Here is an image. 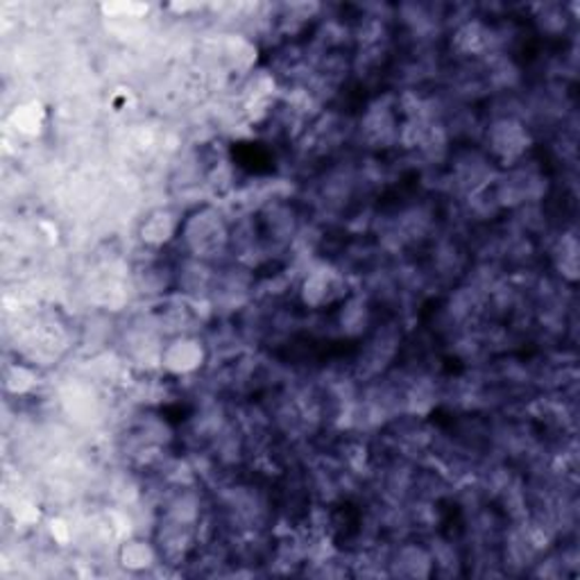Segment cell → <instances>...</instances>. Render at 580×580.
I'll return each instance as SVG.
<instances>
[{
	"label": "cell",
	"instance_id": "6da1fadb",
	"mask_svg": "<svg viewBox=\"0 0 580 580\" xmlns=\"http://www.w3.org/2000/svg\"><path fill=\"white\" fill-rule=\"evenodd\" d=\"M231 234H234V220L227 211L216 205H203L184 216L179 243L184 256L218 263L231 252Z\"/></svg>",
	"mask_w": 580,
	"mask_h": 580
},
{
	"label": "cell",
	"instance_id": "7a4b0ae2",
	"mask_svg": "<svg viewBox=\"0 0 580 580\" xmlns=\"http://www.w3.org/2000/svg\"><path fill=\"white\" fill-rule=\"evenodd\" d=\"M481 143V150L496 171H508L526 162L535 141L530 125L519 113H501L485 125Z\"/></svg>",
	"mask_w": 580,
	"mask_h": 580
},
{
	"label": "cell",
	"instance_id": "3957f363",
	"mask_svg": "<svg viewBox=\"0 0 580 580\" xmlns=\"http://www.w3.org/2000/svg\"><path fill=\"white\" fill-rule=\"evenodd\" d=\"M297 302L308 314H329L350 297L352 282L347 277L342 267L331 263H316L306 267V273L299 277L297 286Z\"/></svg>",
	"mask_w": 580,
	"mask_h": 580
},
{
	"label": "cell",
	"instance_id": "277c9868",
	"mask_svg": "<svg viewBox=\"0 0 580 580\" xmlns=\"http://www.w3.org/2000/svg\"><path fill=\"white\" fill-rule=\"evenodd\" d=\"M211 359V347L198 331L175 333L164 340L160 370L171 379H190L200 374Z\"/></svg>",
	"mask_w": 580,
	"mask_h": 580
},
{
	"label": "cell",
	"instance_id": "5b68a950",
	"mask_svg": "<svg viewBox=\"0 0 580 580\" xmlns=\"http://www.w3.org/2000/svg\"><path fill=\"white\" fill-rule=\"evenodd\" d=\"M359 136L370 150H385L400 145V136H402L400 98L379 96L376 100H372L361 116Z\"/></svg>",
	"mask_w": 580,
	"mask_h": 580
},
{
	"label": "cell",
	"instance_id": "8992f818",
	"mask_svg": "<svg viewBox=\"0 0 580 580\" xmlns=\"http://www.w3.org/2000/svg\"><path fill=\"white\" fill-rule=\"evenodd\" d=\"M184 216L175 207H154L139 222V241L145 252L162 254L171 245L179 243Z\"/></svg>",
	"mask_w": 580,
	"mask_h": 580
},
{
	"label": "cell",
	"instance_id": "52a82bcc",
	"mask_svg": "<svg viewBox=\"0 0 580 580\" xmlns=\"http://www.w3.org/2000/svg\"><path fill=\"white\" fill-rule=\"evenodd\" d=\"M385 571L395 578H431L436 576L431 547L422 543H402L385 558Z\"/></svg>",
	"mask_w": 580,
	"mask_h": 580
},
{
	"label": "cell",
	"instance_id": "ba28073f",
	"mask_svg": "<svg viewBox=\"0 0 580 580\" xmlns=\"http://www.w3.org/2000/svg\"><path fill=\"white\" fill-rule=\"evenodd\" d=\"M147 254L150 259H145L134 270V286L145 297L162 299L175 291V265L164 261L160 254H152V252Z\"/></svg>",
	"mask_w": 580,
	"mask_h": 580
},
{
	"label": "cell",
	"instance_id": "9c48e42d",
	"mask_svg": "<svg viewBox=\"0 0 580 580\" xmlns=\"http://www.w3.org/2000/svg\"><path fill=\"white\" fill-rule=\"evenodd\" d=\"M336 327L344 338H365L374 329V311L368 297L352 293L336 311Z\"/></svg>",
	"mask_w": 580,
	"mask_h": 580
},
{
	"label": "cell",
	"instance_id": "30bf717a",
	"mask_svg": "<svg viewBox=\"0 0 580 580\" xmlns=\"http://www.w3.org/2000/svg\"><path fill=\"white\" fill-rule=\"evenodd\" d=\"M119 565L130 573H150L162 565V556L152 537H128L125 543L116 551Z\"/></svg>",
	"mask_w": 580,
	"mask_h": 580
},
{
	"label": "cell",
	"instance_id": "8fae6325",
	"mask_svg": "<svg viewBox=\"0 0 580 580\" xmlns=\"http://www.w3.org/2000/svg\"><path fill=\"white\" fill-rule=\"evenodd\" d=\"M549 256L558 277L565 284L573 286L578 282V239L573 231H562V234L554 241Z\"/></svg>",
	"mask_w": 580,
	"mask_h": 580
},
{
	"label": "cell",
	"instance_id": "7c38bea8",
	"mask_svg": "<svg viewBox=\"0 0 580 580\" xmlns=\"http://www.w3.org/2000/svg\"><path fill=\"white\" fill-rule=\"evenodd\" d=\"M36 385H39V374L32 368L17 363V365L6 370V389L12 395L25 397L36 389Z\"/></svg>",
	"mask_w": 580,
	"mask_h": 580
},
{
	"label": "cell",
	"instance_id": "4fadbf2b",
	"mask_svg": "<svg viewBox=\"0 0 580 580\" xmlns=\"http://www.w3.org/2000/svg\"><path fill=\"white\" fill-rule=\"evenodd\" d=\"M537 10H539V14L535 17V21L539 23V30H543V32L560 34V32L567 30L565 8H560V6H539Z\"/></svg>",
	"mask_w": 580,
	"mask_h": 580
}]
</instances>
